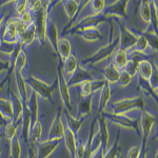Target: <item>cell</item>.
<instances>
[{
    "label": "cell",
    "mask_w": 158,
    "mask_h": 158,
    "mask_svg": "<svg viewBox=\"0 0 158 158\" xmlns=\"http://www.w3.org/2000/svg\"><path fill=\"white\" fill-rule=\"evenodd\" d=\"M27 85H30L33 92L40 96L41 98L48 99L51 103H54V100L52 98V94L56 89H58V81L56 78L55 82L53 85H48L47 82H43L42 80L35 77L33 74H30L29 77L25 79Z\"/></svg>",
    "instance_id": "1"
},
{
    "label": "cell",
    "mask_w": 158,
    "mask_h": 158,
    "mask_svg": "<svg viewBox=\"0 0 158 158\" xmlns=\"http://www.w3.org/2000/svg\"><path fill=\"white\" fill-rule=\"evenodd\" d=\"M51 1L42 2V7L38 12L33 15V24L36 29V38L40 44L43 45L45 43V32L48 25V14H49V6Z\"/></svg>",
    "instance_id": "2"
},
{
    "label": "cell",
    "mask_w": 158,
    "mask_h": 158,
    "mask_svg": "<svg viewBox=\"0 0 158 158\" xmlns=\"http://www.w3.org/2000/svg\"><path fill=\"white\" fill-rule=\"evenodd\" d=\"M134 109H140L142 111L146 110V104L142 96H137V97L132 98H122L120 100H117L113 103L112 108V114L115 115H122L127 114L130 111Z\"/></svg>",
    "instance_id": "3"
},
{
    "label": "cell",
    "mask_w": 158,
    "mask_h": 158,
    "mask_svg": "<svg viewBox=\"0 0 158 158\" xmlns=\"http://www.w3.org/2000/svg\"><path fill=\"white\" fill-rule=\"evenodd\" d=\"M119 45H120V37H119L118 34V36L113 38L112 40H110L108 44L100 48L95 54H93L91 57L83 60V64L85 65L97 64L98 62H101V61H103L104 59L110 57L117 49H119Z\"/></svg>",
    "instance_id": "4"
},
{
    "label": "cell",
    "mask_w": 158,
    "mask_h": 158,
    "mask_svg": "<svg viewBox=\"0 0 158 158\" xmlns=\"http://www.w3.org/2000/svg\"><path fill=\"white\" fill-rule=\"evenodd\" d=\"M106 118L108 121H111L115 124L122 127L124 129L134 130L135 132L138 133L139 136H141V129H140L139 120L129 117L127 114H122V115H115V114H110V113H103L101 114Z\"/></svg>",
    "instance_id": "5"
},
{
    "label": "cell",
    "mask_w": 158,
    "mask_h": 158,
    "mask_svg": "<svg viewBox=\"0 0 158 158\" xmlns=\"http://www.w3.org/2000/svg\"><path fill=\"white\" fill-rule=\"evenodd\" d=\"M119 37H120V45L119 49L129 53L134 48L135 43L138 39L139 34L135 33L133 30L129 29L124 23L119 24Z\"/></svg>",
    "instance_id": "6"
},
{
    "label": "cell",
    "mask_w": 158,
    "mask_h": 158,
    "mask_svg": "<svg viewBox=\"0 0 158 158\" xmlns=\"http://www.w3.org/2000/svg\"><path fill=\"white\" fill-rule=\"evenodd\" d=\"M57 81H58V89H59L61 98L64 103L65 110H68L69 112H72L73 106H72V95H71L70 86L68 85V80L65 79L64 75L62 73V68L59 64L57 69Z\"/></svg>",
    "instance_id": "7"
},
{
    "label": "cell",
    "mask_w": 158,
    "mask_h": 158,
    "mask_svg": "<svg viewBox=\"0 0 158 158\" xmlns=\"http://www.w3.org/2000/svg\"><path fill=\"white\" fill-rule=\"evenodd\" d=\"M140 129H141V136H142V144L148 146L149 142L150 135L152 133V130L154 128L155 123H156V116L150 113L149 111L144 110L142 112L141 116H140Z\"/></svg>",
    "instance_id": "8"
},
{
    "label": "cell",
    "mask_w": 158,
    "mask_h": 158,
    "mask_svg": "<svg viewBox=\"0 0 158 158\" xmlns=\"http://www.w3.org/2000/svg\"><path fill=\"white\" fill-rule=\"evenodd\" d=\"M63 135H64V122L62 119V109L59 108L50 128L47 140H62Z\"/></svg>",
    "instance_id": "9"
},
{
    "label": "cell",
    "mask_w": 158,
    "mask_h": 158,
    "mask_svg": "<svg viewBox=\"0 0 158 158\" xmlns=\"http://www.w3.org/2000/svg\"><path fill=\"white\" fill-rule=\"evenodd\" d=\"M128 6H129V1H127V0L116 1L114 4L106 7L103 14L106 18H109L111 16H115L119 19L126 18L127 15H128V11H127Z\"/></svg>",
    "instance_id": "10"
},
{
    "label": "cell",
    "mask_w": 158,
    "mask_h": 158,
    "mask_svg": "<svg viewBox=\"0 0 158 158\" xmlns=\"http://www.w3.org/2000/svg\"><path fill=\"white\" fill-rule=\"evenodd\" d=\"M9 95H10V100H11L13 106V113H14L13 122L19 124L22 118V114H23V109H24L23 103H22L18 94L13 91L11 86H9Z\"/></svg>",
    "instance_id": "11"
},
{
    "label": "cell",
    "mask_w": 158,
    "mask_h": 158,
    "mask_svg": "<svg viewBox=\"0 0 158 158\" xmlns=\"http://www.w3.org/2000/svg\"><path fill=\"white\" fill-rule=\"evenodd\" d=\"M91 80H93V76H92L91 72H89L88 69H85L82 65H78L75 73L68 80V85L70 88H75V86H78L82 82H85V81Z\"/></svg>",
    "instance_id": "12"
},
{
    "label": "cell",
    "mask_w": 158,
    "mask_h": 158,
    "mask_svg": "<svg viewBox=\"0 0 158 158\" xmlns=\"http://www.w3.org/2000/svg\"><path fill=\"white\" fill-rule=\"evenodd\" d=\"M61 140H45L40 141L37 144L38 153L36 158H49L53 152L57 149V147L60 144Z\"/></svg>",
    "instance_id": "13"
},
{
    "label": "cell",
    "mask_w": 158,
    "mask_h": 158,
    "mask_svg": "<svg viewBox=\"0 0 158 158\" xmlns=\"http://www.w3.org/2000/svg\"><path fill=\"white\" fill-rule=\"evenodd\" d=\"M96 122L98 123L99 134L101 138V147L104 151L109 149V142H110V132H109V121L103 115H99L96 119Z\"/></svg>",
    "instance_id": "14"
},
{
    "label": "cell",
    "mask_w": 158,
    "mask_h": 158,
    "mask_svg": "<svg viewBox=\"0 0 158 158\" xmlns=\"http://www.w3.org/2000/svg\"><path fill=\"white\" fill-rule=\"evenodd\" d=\"M15 75V80H16V85H17V94L21 99L23 106H27V85L25 82V79L22 75V73L19 72H14Z\"/></svg>",
    "instance_id": "15"
},
{
    "label": "cell",
    "mask_w": 158,
    "mask_h": 158,
    "mask_svg": "<svg viewBox=\"0 0 158 158\" xmlns=\"http://www.w3.org/2000/svg\"><path fill=\"white\" fill-rule=\"evenodd\" d=\"M64 117H65V123L68 124V127L73 131V133L76 135H78L80 133L81 127H82L83 122L85 120V117H80V118H77V117H74L68 110L64 111Z\"/></svg>",
    "instance_id": "16"
},
{
    "label": "cell",
    "mask_w": 158,
    "mask_h": 158,
    "mask_svg": "<svg viewBox=\"0 0 158 158\" xmlns=\"http://www.w3.org/2000/svg\"><path fill=\"white\" fill-rule=\"evenodd\" d=\"M92 104H93V97L89 96V97H82L79 95L78 97V115L77 118L80 117L90 116L92 113Z\"/></svg>",
    "instance_id": "17"
},
{
    "label": "cell",
    "mask_w": 158,
    "mask_h": 158,
    "mask_svg": "<svg viewBox=\"0 0 158 158\" xmlns=\"http://www.w3.org/2000/svg\"><path fill=\"white\" fill-rule=\"evenodd\" d=\"M56 54L59 55L60 60L64 61L68 57L72 55V44H71L70 40L67 38H59L57 43V51Z\"/></svg>",
    "instance_id": "18"
},
{
    "label": "cell",
    "mask_w": 158,
    "mask_h": 158,
    "mask_svg": "<svg viewBox=\"0 0 158 158\" xmlns=\"http://www.w3.org/2000/svg\"><path fill=\"white\" fill-rule=\"evenodd\" d=\"M63 140L67 146L69 152H70L71 157L74 158V154H75L76 150V143H77V138H76L75 134L73 131L68 127V124L64 122V135H63Z\"/></svg>",
    "instance_id": "19"
},
{
    "label": "cell",
    "mask_w": 158,
    "mask_h": 158,
    "mask_svg": "<svg viewBox=\"0 0 158 158\" xmlns=\"http://www.w3.org/2000/svg\"><path fill=\"white\" fill-rule=\"evenodd\" d=\"M130 55V58L127 61V64L124 67L123 71L127 72L131 76L132 78L135 77L137 75V69H138V64L140 59V54H136V53H131V54H128V56Z\"/></svg>",
    "instance_id": "20"
},
{
    "label": "cell",
    "mask_w": 158,
    "mask_h": 158,
    "mask_svg": "<svg viewBox=\"0 0 158 158\" xmlns=\"http://www.w3.org/2000/svg\"><path fill=\"white\" fill-rule=\"evenodd\" d=\"M78 60L75 55H71L67 59L63 61V67H62V73L64 75L65 79H70L71 76L75 73V71L78 68Z\"/></svg>",
    "instance_id": "21"
},
{
    "label": "cell",
    "mask_w": 158,
    "mask_h": 158,
    "mask_svg": "<svg viewBox=\"0 0 158 158\" xmlns=\"http://www.w3.org/2000/svg\"><path fill=\"white\" fill-rule=\"evenodd\" d=\"M111 100V85H109L106 81L104 85L101 89L100 92V98H99V106H98V113L99 115L103 113L106 109L109 101Z\"/></svg>",
    "instance_id": "22"
},
{
    "label": "cell",
    "mask_w": 158,
    "mask_h": 158,
    "mask_svg": "<svg viewBox=\"0 0 158 158\" xmlns=\"http://www.w3.org/2000/svg\"><path fill=\"white\" fill-rule=\"evenodd\" d=\"M102 74L104 76V80L109 85H114V83L118 82L119 76H120V71L117 70L113 65V63L111 62L102 70Z\"/></svg>",
    "instance_id": "23"
},
{
    "label": "cell",
    "mask_w": 158,
    "mask_h": 158,
    "mask_svg": "<svg viewBox=\"0 0 158 158\" xmlns=\"http://www.w3.org/2000/svg\"><path fill=\"white\" fill-rule=\"evenodd\" d=\"M153 72V64L151 61L148 59H141L139 61L138 69H137V74H138V77L142 80L149 81L150 77L152 75Z\"/></svg>",
    "instance_id": "24"
},
{
    "label": "cell",
    "mask_w": 158,
    "mask_h": 158,
    "mask_svg": "<svg viewBox=\"0 0 158 158\" xmlns=\"http://www.w3.org/2000/svg\"><path fill=\"white\" fill-rule=\"evenodd\" d=\"M129 59L128 53L124 52L120 49H117L115 52L113 53V59H112V63L118 71H122L127 64V61Z\"/></svg>",
    "instance_id": "25"
},
{
    "label": "cell",
    "mask_w": 158,
    "mask_h": 158,
    "mask_svg": "<svg viewBox=\"0 0 158 158\" xmlns=\"http://www.w3.org/2000/svg\"><path fill=\"white\" fill-rule=\"evenodd\" d=\"M27 108L31 113L32 123L39 120V106H38V95L35 92L32 91V95L27 101Z\"/></svg>",
    "instance_id": "26"
},
{
    "label": "cell",
    "mask_w": 158,
    "mask_h": 158,
    "mask_svg": "<svg viewBox=\"0 0 158 158\" xmlns=\"http://www.w3.org/2000/svg\"><path fill=\"white\" fill-rule=\"evenodd\" d=\"M58 36H59V35H58V27H57V25H56L55 22L54 21L48 22L45 37L50 40L51 44H52V47L54 48L55 52L57 51V43H58V40H59Z\"/></svg>",
    "instance_id": "27"
},
{
    "label": "cell",
    "mask_w": 158,
    "mask_h": 158,
    "mask_svg": "<svg viewBox=\"0 0 158 158\" xmlns=\"http://www.w3.org/2000/svg\"><path fill=\"white\" fill-rule=\"evenodd\" d=\"M151 49L148 43L146 37L140 33L138 39H137L136 43H135L134 48L132 49L128 54H131V53H136V54H140V55H148L149 54V50Z\"/></svg>",
    "instance_id": "28"
},
{
    "label": "cell",
    "mask_w": 158,
    "mask_h": 158,
    "mask_svg": "<svg viewBox=\"0 0 158 158\" xmlns=\"http://www.w3.org/2000/svg\"><path fill=\"white\" fill-rule=\"evenodd\" d=\"M64 12L69 17L70 21L75 18V16L77 15V12L80 7V1H75V0H64V1H61Z\"/></svg>",
    "instance_id": "29"
},
{
    "label": "cell",
    "mask_w": 158,
    "mask_h": 158,
    "mask_svg": "<svg viewBox=\"0 0 158 158\" xmlns=\"http://www.w3.org/2000/svg\"><path fill=\"white\" fill-rule=\"evenodd\" d=\"M0 113L6 118L7 122H12L14 118V113H13V106L10 99L0 97Z\"/></svg>",
    "instance_id": "30"
},
{
    "label": "cell",
    "mask_w": 158,
    "mask_h": 158,
    "mask_svg": "<svg viewBox=\"0 0 158 158\" xmlns=\"http://www.w3.org/2000/svg\"><path fill=\"white\" fill-rule=\"evenodd\" d=\"M41 136H42V124L39 120L32 123L30 131V143L31 146L33 144H37L41 141Z\"/></svg>",
    "instance_id": "31"
},
{
    "label": "cell",
    "mask_w": 158,
    "mask_h": 158,
    "mask_svg": "<svg viewBox=\"0 0 158 158\" xmlns=\"http://www.w3.org/2000/svg\"><path fill=\"white\" fill-rule=\"evenodd\" d=\"M76 34L79 35L88 42H94L101 39L102 34L98 29H90V30H83V31H76Z\"/></svg>",
    "instance_id": "32"
},
{
    "label": "cell",
    "mask_w": 158,
    "mask_h": 158,
    "mask_svg": "<svg viewBox=\"0 0 158 158\" xmlns=\"http://www.w3.org/2000/svg\"><path fill=\"white\" fill-rule=\"evenodd\" d=\"M35 39H36V29H35L34 24H32L27 27L24 33L19 38V41L22 43L23 47H29L35 41Z\"/></svg>",
    "instance_id": "33"
},
{
    "label": "cell",
    "mask_w": 158,
    "mask_h": 158,
    "mask_svg": "<svg viewBox=\"0 0 158 158\" xmlns=\"http://www.w3.org/2000/svg\"><path fill=\"white\" fill-rule=\"evenodd\" d=\"M139 15L147 24H151V6L150 1H141L139 6Z\"/></svg>",
    "instance_id": "34"
},
{
    "label": "cell",
    "mask_w": 158,
    "mask_h": 158,
    "mask_svg": "<svg viewBox=\"0 0 158 158\" xmlns=\"http://www.w3.org/2000/svg\"><path fill=\"white\" fill-rule=\"evenodd\" d=\"M21 157V144H20V136L16 135L11 141V158Z\"/></svg>",
    "instance_id": "35"
},
{
    "label": "cell",
    "mask_w": 158,
    "mask_h": 158,
    "mask_svg": "<svg viewBox=\"0 0 158 158\" xmlns=\"http://www.w3.org/2000/svg\"><path fill=\"white\" fill-rule=\"evenodd\" d=\"M89 6H91V11L94 13V15H100L106 10V2L103 0H93L89 1Z\"/></svg>",
    "instance_id": "36"
},
{
    "label": "cell",
    "mask_w": 158,
    "mask_h": 158,
    "mask_svg": "<svg viewBox=\"0 0 158 158\" xmlns=\"http://www.w3.org/2000/svg\"><path fill=\"white\" fill-rule=\"evenodd\" d=\"M141 34L146 37L150 48H151L153 51H157V33H155L153 30L148 29L146 32L141 33Z\"/></svg>",
    "instance_id": "37"
},
{
    "label": "cell",
    "mask_w": 158,
    "mask_h": 158,
    "mask_svg": "<svg viewBox=\"0 0 158 158\" xmlns=\"http://www.w3.org/2000/svg\"><path fill=\"white\" fill-rule=\"evenodd\" d=\"M27 53L24 52V50H22L21 52H20V54L18 55V57H17V59H16L14 72L22 73V71H23L24 67L27 65Z\"/></svg>",
    "instance_id": "38"
},
{
    "label": "cell",
    "mask_w": 158,
    "mask_h": 158,
    "mask_svg": "<svg viewBox=\"0 0 158 158\" xmlns=\"http://www.w3.org/2000/svg\"><path fill=\"white\" fill-rule=\"evenodd\" d=\"M119 150H120V147H119V134H118L117 138L115 139V141H114L113 146L106 150L103 158H118Z\"/></svg>",
    "instance_id": "39"
},
{
    "label": "cell",
    "mask_w": 158,
    "mask_h": 158,
    "mask_svg": "<svg viewBox=\"0 0 158 158\" xmlns=\"http://www.w3.org/2000/svg\"><path fill=\"white\" fill-rule=\"evenodd\" d=\"M18 126L19 124L14 123V122L12 121L4 127V135H6V137L10 142H11L12 140L14 139V137L17 135V128H18Z\"/></svg>",
    "instance_id": "40"
},
{
    "label": "cell",
    "mask_w": 158,
    "mask_h": 158,
    "mask_svg": "<svg viewBox=\"0 0 158 158\" xmlns=\"http://www.w3.org/2000/svg\"><path fill=\"white\" fill-rule=\"evenodd\" d=\"M149 85L152 89V91L157 95V89H158V70H157V64L153 65V72L151 77L149 79Z\"/></svg>",
    "instance_id": "41"
},
{
    "label": "cell",
    "mask_w": 158,
    "mask_h": 158,
    "mask_svg": "<svg viewBox=\"0 0 158 158\" xmlns=\"http://www.w3.org/2000/svg\"><path fill=\"white\" fill-rule=\"evenodd\" d=\"M88 138V137H86ZM85 141L86 139H83L82 137H79L76 143V150L75 154H74V158H82L83 154H85Z\"/></svg>",
    "instance_id": "42"
},
{
    "label": "cell",
    "mask_w": 158,
    "mask_h": 158,
    "mask_svg": "<svg viewBox=\"0 0 158 158\" xmlns=\"http://www.w3.org/2000/svg\"><path fill=\"white\" fill-rule=\"evenodd\" d=\"M80 88V91H79V95L82 96V97H89V96H92V89H91V85L90 81H85L81 85H78Z\"/></svg>",
    "instance_id": "43"
},
{
    "label": "cell",
    "mask_w": 158,
    "mask_h": 158,
    "mask_svg": "<svg viewBox=\"0 0 158 158\" xmlns=\"http://www.w3.org/2000/svg\"><path fill=\"white\" fill-rule=\"evenodd\" d=\"M131 82H132L131 76L127 72H124L123 70L120 71V76H119V79H118L119 85H120L121 88H126V86H128Z\"/></svg>",
    "instance_id": "44"
},
{
    "label": "cell",
    "mask_w": 158,
    "mask_h": 158,
    "mask_svg": "<svg viewBox=\"0 0 158 158\" xmlns=\"http://www.w3.org/2000/svg\"><path fill=\"white\" fill-rule=\"evenodd\" d=\"M15 11L20 16L21 14H23L24 12L27 11V1L24 0H20V1H15Z\"/></svg>",
    "instance_id": "45"
},
{
    "label": "cell",
    "mask_w": 158,
    "mask_h": 158,
    "mask_svg": "<svg viewBox=\"0 0 158 158\" xmlns=\"http://www.w3.org/2000/svg\"><path fill=\"white\" fill-rule=\"evenodd\" d=\"M18 17H19V19L21 20L22 23H23L27 27L33 24V15H32V13H31V12L27 11V12H24L23 14H21Z\"/></svg>",
    "instance_id": "46"
},
{
    "label": "cell",
    "mask_w": 158,
    "mask_h": 158,
    "mask_svg": "<svg viewBox=\"0 0 158 158\" xmlns=\"http://www.w3.org/2000/svg\"><path fill=\"white\" fill-rule=\"evenodd\" d=\"M106 83V80L104 79H93V80L90 81L91 85V89H92V93H95L98 90H101L102 86Z\"/></svg>",
    "instance_id": "47"
},
{
    "label": "cell",
    "mask_w": 158,
    "mask_h": 158,
    "mask_svg": "<svg viewBox=\"0 0 158 158\" xmlns=\"http://www.w3.org/2000/svg\"><path fill=\"white\" fill-rule=\"evenodd\" d=\"M41 7H42V1H36V0L27 1V11L31 12L32 14L38 12Z\"/></svg>",
    "instance_id": "48"
},
{
    "label": "cell",
    "mask_w": 158,
    "mask_h": 158,
    "mask_svg": "<svg viewBox=\"0 0 158 158\" xmlns=\"http://www.w3.org/2000/svg\"><path fill=\"white\" fill-rule=\"evenodd\" d=\"M141 153V144L140 146H134L129 150L127 158H139Z\"/></svg>",
    "instance_id": "49"
},
{
    "label": "cell",
    "mask_w": 158,
    "mask_h": 158,
    "mask_svg": "<svg viewBox=\"0 0 158 158\" xmlns=\"http://www.w3.org/2000/svg\"><path fill=\"white\" fill-rule=\"evenodd\" d=\"M9 69H10L9 60L6 61V60H2L1 58H0V73H1L2 71H9Z\"/></svg>",
    "instance_id": "50"
},
{
    "label": "cell",
    "mask_w": 158,
    "mask_h": 158,
    "mask_svg": "<svg viewBox=\"0 0 158 158\" xmlns=\"http://www.w3.org/2000/svg\"><path fill=\"white\" fill-rule=\"evenodd\" d=\"M139 158H148V146L141 143V153H140Z\"/></svg>",
    "instance_id": "51"
},
{
    "label": "cell",
    "mask_w": 158,
    "mask_h": 158,
    "mask_svg": "<svg viewBox=\"0 0 158 158\" xmlns=\"http://www.w3.org/2000/svg\"><path fill=\"white\" fill-rule=\"evenodd\" d=\"M27 158H36V155H35V152H34V149H33V147L29 148V152H27Z\"/></svg>",
    "instance_id": "52"
},
{
    "label": "cell",
    "mask_w": 158,
    "mask_h": 158,
    "mask_svg": "<svg viewBox=\"0 0 158 158\" xmlns=\"http://www.w3.org/2000/svg\"><path fill=\"white\" fill-rule=\"evenodd\" d=\"M6 20V15H2L1 17H0V27H1V24H2V22Z\"/></svg>",
    "instance_id": "53"
},
{
    "label": "cell",
    "mask_w": 158,
    "mask_h": 158,
    "mask_svg": "<svg viewBox=\"0 0 158 158\" xmlns=\"http://www.w3.org/2000/svg\"><path fill=\"white\" fill-rule=\"evenodd\" d=\"M6 124L4 123V122H2L1 120H0V129H1V128H3V127H6Z\"/></svg>",
    "instance_id": "54"
},
{
    "label": "cell",
    "mask_w": 158,
    "mask_h": 158,
    "mask_svg": "<svg viewBox=\"0 0 158 158\" xmlns=\"http://www.w3.org/2000/svg\"><path fill=\"white\" fill-rule=\"evenodd\" d=\"M4 136V133L3 132H0V141H1V139H2V137Z\"/></svg>",
    "instance_id": "55"
},
{
    "label": "cell",
    "mask_w": 158,
    "mask_h": 158,
    "mask_svg": "<svg viewBox=\"0 0 158 158\" xmlns=\"http://www.w3.org/2000/svg\"><path fill=\"white\" fill-rule=\"evenodd\" d=\"M0 156H1V150H0Z\"/></svg>",
    "instance_id": "56"
},
{
    "label": "cell",
    "mask_w": 158,
    "mask_h": 158,
    "mask_svg": "<svg viewBox=\"0 0 158 158\" xmlns=\"http://www.w3.org/2000/svg\"><path fill=\"white\" fill-rule=\"evenodd\" d=\"M0 17H1V13H0Z\"/></svg>",
    "instance_id": "57"
}]
</instances>
